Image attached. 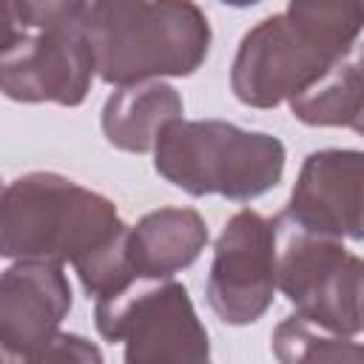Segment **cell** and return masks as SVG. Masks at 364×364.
<instances>
[{
  "label": "cell",
  "mask_w": 364,
  "mask_h": 364,
  "mask_svg": "<svg viewBox=\"0 0 364 364\" xmlns=\"http://www.w3.org/2000/svg\"><path fill=\"white\" fill-rule=\"evenodd\" d=\"M128 230L108 196L63 173L31 171L3 188L0 253L11 262H68L94 301L139 279L128 256Z\"/></svg>",
  "instance_id": "obj_1"
},
{
  "label": "cell",
  "mask_w": 364,
  "mask_h": 364,
  "mask_svg": "<svg viewBox=\"0 0 364 364\" xmlns=\"http://www.w3.org/2000/svg\"><path fill=\"white\" fill-rule=\"evenodd\" d=\"M80 31L108 85L188 77L208 60L213 40L193 0H88Z\"/></svg>",
  "instance_id": "obj_2"
},
{
  "label": "cell",
  "mask_w": 364,
  "mask_h": 364,
  "mask_svg": "<svg viewBox=\"0 0 364 364\" xmlns=\"http://www.w3.org/2000/svg\"><path fill=\"white\" fill-rule=\"evenodd\" d=\"M287 151L267 131H247L225 119H176L154 148L156 173L191 196L219 193L250 202L282 182Z\"/></svg>",
  "instance_id": "obj_3"
},
{
  "label": "cell",
  "mask_w": 364,
  "mask_h": 364,
  "mask_svg": "<svg viewBox=\"0 0 364 364\" xmlns=\"http://www.w3.org/2000/svg\"><path fill=\"white\" fill-rule=\"evenodd\" d=\"M276 225V284L307 321L355 336L364 330V259L341 239L310 233L284 213Z\"/></svg>",
  "instance_id": "obj_4"
},
{
  "label": "cell",
  "mask_w": 364,
  "mask_h": 364,
  "mask_svg": "<svg viewBox=\"0 0 364 364\" xmlns=\"http://www.w3.org/2000/svg\"><path fill=\"white\" fill-rule=\"evenodd\" d=\"M97 333L122 344L128 364H205L210 338L182 282L136 279L128 290L94 301Z\"/></svg>",
  "instance_id": "obj_5"
},
{
  "label": "cell",
  "mask_w": 364,
  "mask_h": 364,
  "mask_svg": "<svg viewBox=\"0 0 364 364\" xmlns=\"http://www.w3.org/2000/svg\"><path fill=\"white\" fill-rule=\"evenodd\" d=\"M336 63L287 11L270 14L242 37L230 63V91L247 108H276L307 91Z\"/></svg>",
  "instance_id": "obj_6"
},
{
  "label": "cell",
  "mask_w": 364,
  "mask_h": 364,
  "mask_svg": "<svg viewBox=\"0 0 364 364\" xmlns=\"http://www.w3.org/2000/svg\"><path fill=\"white\" fill-rule=\"evenodd\" d=\"M276 290V225L245 208L225 222L213 245L205 282L208 304L219 321L245 327L267 313Z\"/></svg>",
  "instance_id": "obj_7"
},
{
  "label": "cell",
  "mask_w": 364,
  "mask_h": 364,
  "mask_svg": "<svg viewBox=\"0 0 364 364\" xmlns=\"http://www.w3.org/2000/svg\"><path fill=\"white\" fill-rule=\"evenodd\" d=\"M97 74L94 48L80 28L20 31L6 37L0 88L14 102L80 105Z\"/></svg>",
  "instance_id": "obj_8"
},
{
  "label": "cell",
  "mask_w": 364,
  "mask_h": 364,
  "mask_svg": "<svg viewBox=\"0 0 364 364\" xmlns=\"http://www.w3.org/2000/svg\"><path fill=\"white\" fill-rule=\"evenodd\" d=\"M71 310V282L60 262L17 259L0 276V353L37 364Z\"/></svg>",
  "instance_id": "obj_9"
},
{
  "label": "cell",
  "mask_w": 364,
  "mask_h": 364,
  "mask_svg": "<svg viewBox=\"0 0 364 364\" xmlns=\"http://www.w3.org/2000/svg\"><path fill=\"white\" fill-rule=\"evenodd\" d=\"M282 213L310 233L364 242V151L307 154Z\"/></svg>",
  "instance_id": "obj_10"
},
{
  "label": "cell",
  "mask_w": 364,
  "mask_h": 364,
  "mask_svg": "<svg viewBox=\"0 0 364 364\" xmlns=\"http://www.w3.org/2000/svg\"><path fill=\"white\" fill-rule=\"evenodd\" d=\"M210 233L193 208H156L128 230V256L139 279H171L191 267Z\"/></svg>",
  "instance_id": "obj_11"
},
{
  "label": "cell",
  "mask_w": 364,
  "mask_h": 364,
  "mask_svg": "<svg viewBox=\"0 0 364 364\" xmlns=\"http://www.w3.org/2000/svg\"><path fill=\"white\" fill-rule=\"evenodd\" d=\"M182 97L173 85L162 80H148V82H131V85H117V91L105 100L100 125L117 151L125 154H148L156 148L159 134L182 119Z\"/></svg>",
  "instance_id": "obj_12"
},
{
  "label": "cell",
  "mask_w": 364,
  "mask_h": 364,
  "mask_svg": "<svg viewBox=\"0 0 364 364\" xmlns=\"http://www.w3.org/2000/svg\"><path fill=\"white\" fill-rule=\"evenodd\" d=\"M290 114L313 128H353L364 136V68L338 60L307 91L296 94Z\"/></svg>",
  "instance_id": "obj_13"
},
{
  "label": "cell",
  "mask_w": 364,
  "mask_h": 364,
  "mask_svg": "<svg viewBox=\"0 0 364 364\" xmlns=\"http://www.w3.org/2000/svg\"><path fill=\"white\" fill-rule=\"evenodd\" d=\"M270 353L282 364H358L364 361V344L353 336L330 333L304 316H287L273 327Z\"/></svg>",
  "instance_id": "obj_14"
},
{
  "label": "cell",
  "mask_w": 364,
  "mask_h": 364,
  "mask_svg": "<svg viewBox=\"0 0 364 364\" xmlns=\"http://www.w3.org/2000/svg\"><path fill=\"white\" fill-rule=\"evenodd\" d=\"M287 17L336 60H344L364 31V0H290Z\"/></svg>",
  "instance_id": "obj_15"
},
{
  "label": "cell",
  "mask_w": 364,
  "mask_h": 364,
  "mask_svg": "<svg viewBox=\"0 0 364 364\" xmlns=\"http://www.w3.org/2000/svg\"><path fill=\"white\" fill-rule=\"evenodd\" d=\"M88 0H6V37L20 31L80 28Z\"/></svg>",
  "instance_id": "obj_16"
},
{
  "label": "cell",
  "mask_w": 364,
  "mask_h": 364,
  "mask_svg": "<svg viewBox=\"0 0 364 364\" xmlns=\"http://www.w3.org/2000/svg\"><path fill=\"white\" fill-rule=\"evenodd\" d=\"M51 361H77V364H91L94 361V364H100L102 350L97 344H91L88 338L77 336V333H57L37 364H51Z\"/></svg>",
  "instance_id": "obj_17"
},
{
  "label": "cell",
  "mask_w": 364,
  "mask_h": 364,
  "mask_svg": "<svg viewBox=\"0 0 364 364\" xmlns=\"http://www.w3.org/2000/svg\"><path fill=\"white\" fill-rule=\"evenodd\" d=\"M219 3L233 6V9H247V6H256V3H262V0H219Z\"/></svg>",
  "instance_id": "obj_18"
},
{
  "label": "cell",
  "mask_w": 364,
  "mask_h": 364,
  "mask_svg": "<svg viewBox=\"0 0 364 364\" xmlns=\"http://www.w3.org/2000/svg\"><path fill=\"white\" fill-rule=\"evenodd\" d=\"M358 65L364 68V40H361V46H358Z\"/></svg>",
  "instance_id": "obj_19"
}]
</instances>
